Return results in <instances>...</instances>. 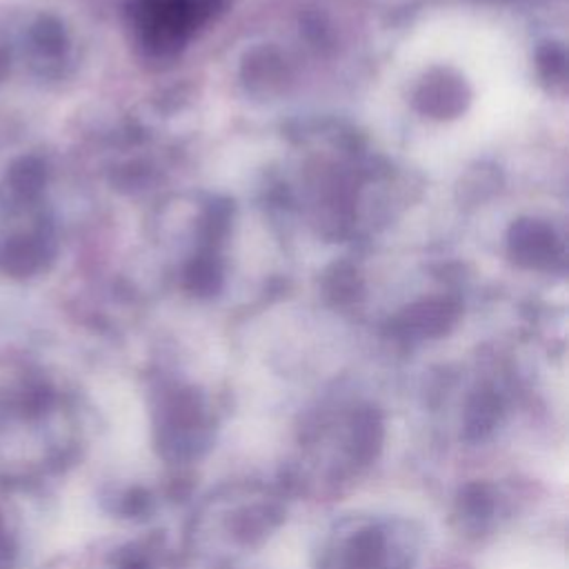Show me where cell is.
Instances as JSON below:
<instances>
[{"label": "cell", "mask_w": 569, "mask_h": 569, "mask_svg": "<svg viewBox=\"0 0 569 569\" xmlns=\"http://www.w3.org/2000/svg\"><path fill=\"white\" fill-rule=\"evenodd\" d=\"M11 565H13V545L0 522V569H11Z\"/></svg>", "instance_id": "obj_1"}]
</instances>
